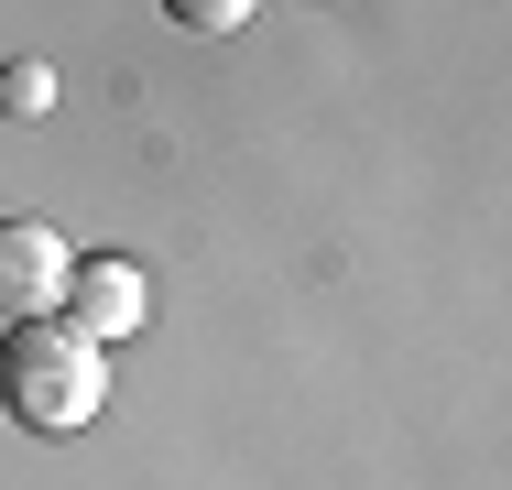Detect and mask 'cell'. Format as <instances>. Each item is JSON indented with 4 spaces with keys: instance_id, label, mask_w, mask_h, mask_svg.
Returning <instances> with one entry per match:
<instances>
[{
    "instance_id": "cell-1",
    "label": "cell",
    "mask_w": 512,
    "mask_h": 490,
    "mask_svg": "<svg viewBox=\"0 0 512 490\" xmlns=\"http://www.w3.org/2000/svg\"><path fill=\"white\" fill-rule=\"evenodd\" d=\"M0 403H11L33 436H77V425H99V403H109V349L77 338L66 316H33V327H11V349H0Z\"/></svg>"
},
{
    "instance_id": "cell-2",
    "label": "cell",
    "mask_w": 512,
    "mask_h": 490,
    "mask_svg": "<svg viewBox=\"0 0 512 490\" xmlns=\"http://www.w3.org/2000/svg\"><path fill=\"white\" fill-rule=\"evenodd\" d=\"M66 273H77L66 229H44V218H0V316H11V327L66 316Z\"/></svg>"
},
{
    "instance_id": "cell-3",
    "label": "cell",
    "mask_w": 512,
    "mask_h": 490,
    "mask_svg": "<svg viewBox=\"0 0 512 490\" xmlns=\"http://www.w3.org/2000/svg\"><path fill=\"white\" fill-rule=\"evenodd\" d=\"M142 316H153V284H142V262H120V251H99V262H77V273H66V327H77V338H131V327H142Z\"/></svg>"
},
{
    "instance_id": "cell-4",
    "label": "cell",
    "mask_w": 512,
    "mask_h": 490,
    "mask_svg": "<svg viewBox=\"0 0 512 490\" xmlns=\"http://www.w3.org/2000/svg\"><path fill=\"white\" fill-rule=\"evenodd\" d=\"M262 0H164V22H186V33H240Z\"/></svg>"
}]
</instances>
